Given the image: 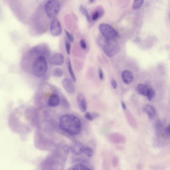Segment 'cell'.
Listing matches in <instances>:
<instances>
[{"mask_svg":"<svg viewBox=\"0 0 170 170\" xmlns=\"http://www.w3.org/2000/svg\"><path fill=\"white\" fill-rule=\"evenodd\" d=\"M69 147L66 145L57 147L46 161V166L47 167H48V170H63L69 155Z\"/></svg>","mask_w":170,"mask_h":170,"instance_id":"obj_1","label":"cell"},{"mask_svg":"<svg viewBox=\"0 0 170 170\" xmlns=\"http://www.w3.org/2000/svg\"><path fill=\"white\" fill-rule=\"evenodd\" d=\"M59 127L62 131L70 135L79 134L81 130L80 119L74 115H63L59 121Z\"/></svg>","mask_w":170,"mask_h":170,"instance_id":"obj_2","label":"cell"},{"mask_svg":"<svg viewBox=\"0 0 170 170\" xmlns=\"http://www.w3.org/2000/svg\"><path fill=\"white\" fill-rule=\"evenodd\" d=\"M32 69L35 77L42 78L46 75L48 72V65L46 57L37 56L33 61Z\"/></svg>","mask_w":170,"mask_h":170,"instance_id":"obj_3","label":"cell"},{"mask_svg":"<svg viewBox=\"0 0 170 170\" xmlns=\"http://www.w3.org/2000/svg\"><path fill=\"white\" fill-rule=\"evenodd\" d=\"M46 14L50 19H55L60 10V4L56 0L48 1L44 6Z\"/></svg>","mask_w":170,"mask_h":170,"instance_id":"obj_4","label":"cell"},{"mask_svg":"<svg viewBox=\"0 0 170 170\" xmlns=\"http://www.w3.org/2000/svg\"><path fill=\"white\" fill-rule=\"evenodd\" d=\"M99 30L104 38L108 40H113L118 35L116 31L107 24H101L100 25Z\"/></svg>","mask_w":170,"mask_h":170,"instance_id":"obj_5","label":"cell"},{"mask_svg":"<svg viewBox=\"0 0 170 170\" xmlns=\"http://www.w3.org/2000/svg\"><path fill=\"white\" fill-rule=\"evenodd\" d=\"M106 40L103 45V51L108 57H113L118 52V46L113 40Z\"/></svg>","mask_w":170,"mask_h":170,"instance_id":"obj_6","label":"cell"},{"mask_svg":"<svg viewBox=\"0 0 170 170\" xmlns=\"http://www.w3.org/2000/svg\"><path fill=\"white\" fill-rule=\"evenodd\" d=\"M50 32L52 35L54 36H59L62 33L61 24L57 18L54 19L50 26Z\"/></svg>","mask_w":170,"mask_h":170,"instance_id":"obj_7","label":"cell"},{"mask_svg":"<svg viewBox=\"0 0 170 170\" xmlns=\"http://www.w3.org/2000/svg\"><path fill=\"white\" fill-rule=\"evenodd\" d=\"M84 146L83 144L79 141H75L71 144L70 149L71 153L77 156H79L83 153Z\"/></svg>","mask_w":170,"mask_h":170,"instance_id":"obj_8","label":"cell"},{"mask_svg":"<svg viewBox=\"0 0 170 170\" xmlns=\"http://www.w3.org/2000/svg\"><path fill=\"white\" fill-rule=\"evenodd\" d=\"M108 139L110 141L115 144H124L126 142L125 137L118 132L111 133L108 136Z\"/></svg>","mask_w":170,"mask_h":170,"instance_id":"obj_9","label":"cell"},{"mask_svg":"<svg viewBox=\"0 0 170 170\" xmlns=\"http://www.w3.org/2000/svg\"><path fill=\"white\" fill-rule=\"evenodd\" d=\"M65 57L62 54L60 53H56L50 56L49 60V62L51 65L60 66L63 65Z\"/></svg>","mask_w":170,"mask_h":170,"instance_id":"obj_10","label":"cell"},{"mask_svg":"<svg viewBox=\"0 0 170 170\" xmlns=\"http://www.w3.org/2000/svg\"><path fill=\"white\" fill-rule=\"evenodd\" d=\"M77 100L80 111L82 112H86L87 109V102L83 94L81 93L78 94L77 95Z\"/></svg>","mask_w":170,"mask_h":170,"instance_id":"obj_11","label":"cell"},{"mask_svg":"<svg viewBox=\"0 0 170 170\" xmlns=\"http://www.w3.org/2000/svg\"><path fill=\"white\" fill-rule=\"evenodd\" d=\"M62 85L64 89L69 93L73 94L75 93V85L73 80H71V79L68 78L63 79L62 81Z\"/></svg>","mask_w":170,"mask_h":170,"instance_id":"obj_12","label":"cell"},{"mask_svg":"<svg viewBox=\"0 0 170 170\" xmlns=\"http://www.w3.org/2000/svg\"><path fill=\"white\" fill-rule=\"evenodd\" d=\"M61 100L59 96L56 93L52 94L48 98V104L50 107H57L60 104Z\"/></svg>","mask_w":170,"mask_h":170,"instance_id":"obj_13","label":"cell"},{"mask_svg":"<svg viewBox=\"0 0 170 170\" xmlns=\"http://www.w3.org/2000/svg\"><path fill=\"white\" fill-rule=\"evenodd\" d=\"M121 78L125 84H130L134 80V75L131 71L125 70L121 73Z\"/></svg>","mask_w":170,"mask_h":170,"instance_id":"obj_14","label":"cell"},{"mask_svg":"<svg viewBox=\"0 0 170 170\" xmlns=\"http://www.w3.org/2000/svg\"><path fill=\"white\" fill-rule=\"evenodd\" d=\"M32 52L33 53L38 54V56H44L45 57V56H47L48 54H50V51L48 48H46L45 47H38L37 46L35 48H33L32 50Z\"/></svg>","mask_w":170,"mask_h":170,"instance_id":"obj_15","label":"cell"},{"mask_svg":"<svg viewBox=\"0 0 170 170\" xmlns=\"http://www.w3.org/2000/svg\"><path fill=\"white\" fill-rule=\"evenodd\" d=\"M155 130H156V133L158 137L161 138V137L164 136V126L163 123L161 121H157L155 123Z\"/></svg>","mask_w":170,"mask_h":170,"instance_id":"obj_16","label":"cell"},{"mask_svg":"<svg viewBox=\"0 0 170 170\" xmlns=\"http://www.w3.org/2000/svg\"><path fill=\"white\" fill-rule=\"evenodd\" d=\"M144 111L147 113L149 118L150 119H153L155 118L156 115V111L155 108L153 106L151 105H146L144 107Z\"/></svg>","mask_w":170,"mask_h":170,"instance_id":"obj_17","label":"cell"},{"mask_svg":"<svg viewBox=\"0 0 170 170\" xmlns=\"http://www.w3.org/2000/svg\"><path fill=\"white\" fill-rule=\"evenodd\" d=\"M149 88L146 85L144 84H139L136 87V91L138 93L141 95L146 96H147Z\"/></svg>","mask_w":170,"mask_h":170,"instance_id":"obj_18","label":"cell"},{"mask_svg":"<svg viewBox=\"0 0 170 170\" xmlns=\"http://www.w3.org/2000/svg\"><path fill=\"white\" fill-rule=\"evenodd\" d=\"M127 119L128 121V123L131 127L134 129H137L138 128V124L137 122L136 119L134 118V117L130 113H127L126 115Z\"/></svg>","mask_w":170,"mask_h":170,"instance_id":"obj_19","label":"cell"},{"mask_svg":"<svg viewBox=\"0 0 170 170\" xmlns=\"http://www.w3.org/2000/svg\"><path fill=\"white\" fill-rule=\"evenodd\" d=\"M67 68H68V70H69V74L71 75V77L72 78L73 81L74 82H76L77 81V79L76 77L75 76V73L73 71V67H72V65L71 63V59H69V58H67Z\"/></svg>","mask_w":170,"mask_h":170,"instance_id":"obj_20","label":"cell"},{"mask_svg":"<svg viewBox=\"0 0 170 170\" xmlns=\"http://www.w3.org/2000/svg\"><path fill=\"white\" fill-rule=\"evenodd\" d=\"M84 117L88 120L93 121L99 117V114L97 113H90L87 112L84 115Z\"/></svg>","mask_w":170,"mask_h":170,"instance_id":"obj_21","label":"cell"},{"mask_svg":"<svg viewBox=\"0 0 170 170\" xmlns=\"http://www.w3.org/2000/svg\"><path fill=\"white\" fill-rule=\"evenodd\" d=\"M102 170H110L109 159L106 156L104 157L103 159L102 164Z\"/></svg>","mask_w":170,"mask_h":170,"instance_id":"obj_22","label":"cell"},{"mask_svg":"<svg viewBox=\"0 0 170 170\" xmlns=\"http://www.w3.org/2000/svg\"><path fill=\"white\" fill-rule=\"evenodd\" d=\"M71 169V170H91L88 167L80 163L75 165V166L72 167Z\"/></svg>","mask_w":170,"mask_h":170,"instance_id":"obj_23","label":"cell"},{"mask_svg":"<svg viewBox=\"0 0 170 170\" xmlns=\"http://www.w3.org/2000/svg\"><path fill=\"white\" fill-rule=\"evenodd\" d=\"M83 153L85 154V155H86L87 157H89V158H91L92 157H93L94 155V151L93 149L89 147H86L84 148Z\"/></svg>","mask_w":170,"mask_h":170,"instance_id":"obj_24","label":"cell"},{"mask_svg":"<svg viewBox=\"0 0 170 170\" xmlns=\"http://www.w3.org/2000/svg\"><path fill=\"white\" fill-rule=\"evenodd\" d=\"M63 75V71L60 67H56L54 71V75L56 77H60Z\"/></svg>","mask_w":170,"mask_h":170,"instance_id":"obj_25","label":"cell"},{"mask_svg":"<svg viewBox=\"0 0 170 170\" xmlns=\"http://www.w3.org/2000/svg\"><path fill=\"white\" fill-rule=\"evenodd\" d=\"M79 11H80V13H82V15H83L85 16V17H86L87 21H89L90 19V17H89V15L87 10H86L83 6H80V8H79Z\"/></svg>","mask_w":170,"mask_h":170,"instance_id":"obj_26","label":"cell"},{"mask_svg":"<svg viewBox=\"0 0 170 170\" xmlns=\"http://www.w3.org/2000/svg\"><path fill=\"white\" fill-rule=\"evenodd\" d=\"M144 1L140 0V1H136L133 2V4L132 6V9L133 10H137L139 9L143 4Z\"/></svg>","mask_w":170,"mask_h":170,"instance_id":"obj_27","label":"cell"},{"mask_svg":"<svg viewBox=\"0 0 170 170\" xmlns=\"http://www.w3.org/2000/svg\"><path fill=\"white\" fill-rule=\"evenodd\" d=\"M155 95V91L153 89H149V92L148 93V99L149 101H151Z\"/></svg>","mask_w":170,"mask_h":170,"instance_id":"obj_28","label":"cell"},{"mask_svg":"<svg viewBox=\"0 0 170 170\" xmlns=\"http://www.w3.org/2000/svg\"><path fill=\"white\" fill-rule=\"evenodd\" d=\"M119 164V159L116 156H114L112 159V165L114 168H116Z\"/></svg>","mask_w":170,"mask_h":170,"instance_id":"obj_29","label":"cell"},{"mask_svg":"<svg viewBox=\"0 0 170 170\" xmlns=\"http://www.w3.org/2000/svg\"><path fill=\"white\" fill-rule=\"evenodd\" d=\"M65 48L67 52V54L69 55L71 54V45L70 42L68 41H65Z\"/></svg>","mask_w":170,"mask_h":170,"instance_id":"obj_30","label":"cell"},{"mask_svg":"<svg viewBox=\"0 0 170 170\" xmlns=\"http://www.w3.org/2000/svg\"><path fill=\"white\" fill-rule=\"evenodd\" d=\"M65 33L69 40L71 42H73L74 41V36H73V34L69 33L68 31H67V30H65Z\"/></svg>","mask_w":170,"mask_h":170,"instance_id":"obj_31","label":"cell"},{"mask_svg":"<svg viewBox=\"0 0 170 170\" xmlns=\"http://www.w3.org/2000/svg\"><path fill=\"white\" fill-rule=\"evenodd\" d=\"M62 105H63V107H65V108H69L70 107L69 103L67 101V99H66L65 98H63L62 99Z\"/></svg>","mask_w":170,"mask_h":170,"instance_id":"obj_32","label":"cell"},{"mask_svg":"<svg viewBox=\"0 0 170 170\" xmlns=\"http://www.w3.org/2000/svg\"><path fill=\"white\" fill-rule=\"evenodd\" d=\"M164 133V135L166 136V137L169 138L170 137V126L169 125L165 129Z\"/></svg>","mask_w":170,"mask_h":170,"instance_id":"obj_33","label":"cell"},{"mask_svg":"<svg viewBox=\"0 0 170 170\" xmlns=\"http://www.w3.org/2000/svg\"><path fill=\"white\" fill-rule=\"evenodd\" d=\"M100 15V12H99V11H95V13H94L93 15H92V19L93 21H96L99 17Z\"/></svg>","mask_w":170,"mask_h":170,"instance_id":"obj_34","label":"cell"},{"mask_svg":"<svg viewBox=\"0 0 170 170\" xmlns=\"http://www.w3.org/2000/svg\"><path fill=\"white\" fill-rule=\"evenodd\" d=\"M80 45L81 48H82L83 50H85L87 48V44L85 42V41L84 40H81L80 41Z\"/></svg>","mask_w":170,"mask_h":170,"instance_id":"obj_35","label":"cell"},{"mask_svg":"<svg viewBox=\"0 0 170 170\" xmlns=\"http://www.w3.org/2000/svg\"><path fill=\"white\" fill-rule=\"evenodd\" d=\"M98 73H99V77L100 79L102 80L103 77H104V74H103V71L100 68L99 69Z\"/></svg>","mask_w":170,"mask_h":170,"instance_id":"obj_36","label":"cell"},{"mask_svg":"<svg viewBox=\"0 0 170 170\" xmlns=\"http://www.w3.org/2000/svg\"><path fill=\"white\" fill-rule=\"evenodd\" d=\"M111 85H112V86L113 87V88L114 89H116L117 88V82L115 79H112L111 81Z\"/></svg>","mask_w":170,"mask_h":170,"instance_id":"obj_37","label":"cell"},{"mask_svg":"<svg viewBox=\"0 0 170 170\" xmlns=\"http://www.w3.org/2000/svg\"><path fill=\"white\" fill-rule=\"evenodd\" d=\"M121 106H122V107L123 110H126V109H127V106H126V104H125V103L124 102L122 101L121 102Z\"/></svg>","mask_w":170,"mask_h":170,"instance_id":"obj_38","label":"cell"},{"mask_svg":"<svg viewBox=\"0 0 170 170\" xmlns=\"http://www.w3.org/2000/svg\"><path fill=\"white\" fill-rule=\"evenodd\" d=\"M71 170V169L70 168V169H69V170Z\"/></svg>","mask_w":170,"mask_h":170,"instance_id":"obj_39","label":"cell"}]
</instances>
